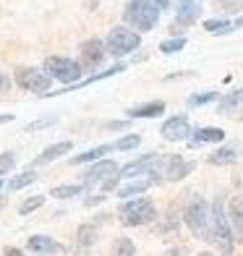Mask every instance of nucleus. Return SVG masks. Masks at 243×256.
<instances>
[{"label": "nucleus", "instance_id": "nucleus-1", "mask_svg": "<svg viewBox=\"0 0 243 256\" xmlns=\"http://www.w3.org/2000/svg\"><path fill=\"white\" fill-rule=\"evenodd\" d=\"M183 220H186L188 230L199 240H210V228H212V206L204 202V196L188 194L186 204H183Z\"/></svg>", "mask_w": 243, "mask_h": 256}, {"label": "nucleus", "instance_id": "nucleus-2", "mask_svg": "<svg viewBox=\"0 0 243 256\" xmlns=\"http://www.w3.org/2000/svg\"><path fill=\"white\" fill-rule=\"evenodd\" d=\"M210 240L222 254H230V251H233V246H236V232H233V225H230V217H228V209H225L222 199H214V204H212Z\"/></svg>", "mask_w": 243, "mask_h": 256}, {"label": "nucleus", "instance_id": "nucleus-3", "mask_svg": "<svg viewBox=\"0 0 243 256\" xmlns=\"http://www.w3.org/2000/svg\"><path fill=\"white\" fill-rule=\"evenodd\" d=\"M160 6L154 3V0H128L123 8V18L126 24L136 26L138 32H152L154 24L160 21Z\"/></svg>", "mask_w": 243, "mask_h": 256}, {"label": "nucleus", "instance_id": "nucleus-4", "mask_svg": "<svg viewBox=\"0 0 243 256\" xmlns=\"http://www.w3.org/2000/svg\"><path fill=\"white\" fill-rule=\"evenodd\" d=\"M168 162H170V154H144L138 157L134 162H128V165H123L118 178H144V176H152L160 180V176H165L168 172Z\"/></svg>", "mask_w": 243, "mask_h": 256}, {"label": "nucleus", "instance_id": "nucleus-5", "mask_svg": "<svg viewBox=\"0 0 243 256\" xmlns=\"http://www.w3.org/2000/svg\"><path fill=\"white\" fill-rule=\"evenodd\" d=\"M118 217L123 225L128 228H138V225H149L157 217V209L152 204V199L146 196H138V199H128L118 206Z\"/></svg>", "mask_w": 243, "mask_h": 256}, {"label": "nucleus", "instance_id": "nucleus-6", "mask_svg": "<svg viewBox=\"0 0 243 256\" xmlns=\"http://www.w3.org/2000/svg\"><path fill=\"white\" fill-rule=\"evenodd\" d=\"M138 44H142L138 32H134L128 26H115V29H110L108 40H105V50L112 58H123V55L138 50Z\"/></svg>", "mask_w": 243, "mask_h": 256}, {"label": "nucleus", "instance_id": "nucleus-7", "mask_svg": "<svg viewBox=\"0 0 243 256\" xmlns=\"http://www.w3.org/2000/svg\"><path fill=\"white\" fill-rule=\"evenodd\" d=\"M81 63L71 60V58H48L44 60V74H48L50 78L55 81H60V84H68V86H74L78 84V78H81Z\"/></svg>", "mask_w": 243, "mask_h": 256}, {"label": "nucleus", "instance_id": "nucleus-8", "mask_svg": "<svg viewBox=\"0 0 243 256\" xmlns=\"http://www.w3.org/2000/svg\"><path fill=\"white\" fill-rule=\"evenodd\" d=\"M16 84L26 92H40V94H50L52 78L40 71V68H18L16 71Z\"/></svg>", "mask_w": 243, "mask_h": 256}, {"label": "nucleus", "instance_id": "nucleus-9", "mask_svg": "<svg viewBox=\"0 0 243 256\" xmlns=\"http://www.w3.org/2000/svg\"><path fill=\"white\" fill-rule=\"evenodd\" d=\"M118 172H120L118 162L100 160V162H94V165L84 172V186H105L108 180H112L115 176H118Z\"/></svg>", "mask_w": 243, "mask_h": 256}, {"label": "nucleus", "instance_id": "nucleus-10", "mask_svg": "<svg viewBox=\"0 0 243 256\" xmlns=\"http://www.w3.org/2000/svg\"><path fill=\"white\" fill-rule=\"evenodd\" d=\"M160 134L165 142H183V138H188V134H191V123H188L186 115H176V118H168L162 123Z\"/></svg>", "mask_w": 243, "mask_h": 256}, {"label": "nucleus", "instance_id": "nucleus-11", "mask_svg": "<svg viewBox=\"0 0 243 256\" xmlns=\"http://www.w3.org/2000/svg\"><path fill=\"white\" fill-rule=\"evenodd\" d=\"M105 44L100 40H86L81 44V68H97L102 63V58H105Z\"/></svg>", "mask_w": 243, "mask_h": 256}, {"label": "nucleus", "instance_id": "nucleus-12", "mask_svg": "<svg viewBox=\"0 0 243 256\" xmlns=\"http://www.w3.org/2000/svg\"><path fill=\"white\" fill-rule=\"evenodd\" d=\"M26 248L34 256H52V254H63V246L50 236H32L26 240Z\"/></svg>", "mask_w": 243, "mask_h": 256}, {"label": "nucleus", "instance_id": "nucleus-13", "mask_svg": "<svg viewBox=\"0 0 243 256\" xmlns=\"http://www.w3.org/2000/svg\"><path fill=\"white\" fill-rule=\"evenodd\" d=\"M228 217H230V225H233L236 232V240H243V194L233 196L228 204Z\"/></svg>", "mask_w": 243, "mask_h": 256}, {"label": "nucleus", "instance_id": "nucleus-14", "mask_svg": "<svg viewBox=\"0 0 243 256\" xmlns=\"http://www.w3.org/2000/svg\"><path fill=\"white\" fill-rule=\"evenodd\" d=\"M199 16V0H178V16L176 26H188Z\"/></svg>", "mask_w": 243, "mask_h": 256}, {"label": "nucleus", "instance_id": "nucleus-15", "mask_svg": "<svg viewBox=\"0 0 243 256\" xmlns=\"http://www.w3.org/2000/svg\"><path fill=\"white\" fill-rule=\"evenodd\" d=\"M154 183H157V178H134L128 186H120V188H118V199L128 202L131 196H142L146 188H152Z\"/></svg>", "mask_w": 243, "mask_h": 256}, {"label": "nucleus", "instance_id": "nucleus-16", "mask_svg": "<svg viewBox=\"0 0 243 256\" xmlns=\"http://www.w3.org/2000/svg\"><path fill=\"white\" fill-rule=\"evenodd\" d=\"M225 142V131L222 128H212V126H204L194 134L191 144L194 146H202V144H222Z\"/></svg>", "mask_w": 243, "mask_h": 256}, {"label": "nucleus", "instance_id": "nucleus-17", "mask_svg": "<svg viewBox=\"0 0 243 256\" xmlns=\"http://www.w3.org/2000/svg\"><path fill=\"white\" fill-rule=\"evenodd\" d=\"M165 112V102L154 100V102H146V104H136V108L126 110L128 118H157V115Z\"/></svg>", "mask_w": 243, "mask_h": 256}, {"label": "nucleus", "instance_id": "nucleus-18", "mask_svg": "<svg viewBox=\"0 0 243 256\" xmlns=\"http://www.w3.org/2000/svg\"><path fill=\"white\" fill-rule=\"evenodd\" d=\"M194 168H196L194 162H183L178 154H170V162H168V172H165V178H168V180H180V178H186Z\"/></svg>", "mask_w": 243, "mask_h": 256}, {"label": "nucleus", "instance_id": "nucleus-19", "mask_svg": "<svg viewBox=\"0 0 243 256\" xmlns=\"http://www.w3.org/2000/svg\"><path fill=\"white\" fill-rule=\"evenodd\" d=\"M68 152H71V142H58V144H52V146L44 149V152L34 160V165H48V162L63 157V154H68Z\"/></svg>", "mask_w": 243, "mask_h": 256}, {"label": "nucleus", "instance_id": "nucleus-20", "mask_svg": "<svg viewBox=\"0 0 243 256\" xmlns=\"http://www.w3.org/2000/svg\"><path fill=\"white\" fill-rule=\"evenodd\" d=\"M243 26V16L236 18V21H220V18H210V21H204V29L210 32V34H230V32H236Z\"/></svg>", "mask_w": 243, "mask_h": 256}, {"label": "nucleus", "instance_id": "nucleus-21", "mask_svg": "<svg viewBox=\"0 0 243 256\" xmlns=\"http://www.w3.org/2000/svg\"><path fill=\"white\" fill-rule=\"evenodd\" d=\"M112 144H100V146H94V149H86L84 154H76V157H71V165H84V162H100L102 160V154H108V152H112Z\"/></svg>", "mask_w": 243, "mask_h": 256}, {"label": "nucleus", "instance_id": "nucleus-22", "mask_svg": "<svg viewBox=\"0 0 243 256\" xmlns=\"http://www.w3.org/2000/svg\"><path fill=\"white\" fill-rule=\"evenodd\" d=\"M220 112H238L243 110V89H236V92H228V94L220 100Z\"/></svg>", "mask_w": 243, "mask_h": 256}, {"label": "nucleus", "instance_id": "nucleus-23", "mask_svg": "<svg viewBox=\"0 0 243 256\" xmlns=\"http://www.w3.org/2000/svg\"><path fill=\"white\" fill-rule=\"evenodd\" d=\"M81 191H84V183H66V186H55L50 196H55V199H74Z\"/></svg>", "mask_w": 243, "mask_h": 256}, {"label": "nucleus", "instance_id": "nucleus-24", "mask_svg": "<svg viewBox=\"0 0 243 256\" xmlns=\"http://www.w3.org/2000/svg\"><path fill=\"white\" fill-rule=\"evenodd\" d=\"M34 180H37V172H34V170H24L21 176H16V178L8 180V191H21L24 186H29V183H34Z\"/></svg>", "mask_w": 243, "mask_h": 256}, {"label": "nucleus", "instance_id": "nucleus-25", "mask_svg": "<svg viewBox=\"0 0 243 256\" xmlns=\"http://www.w3.org/2000/svg\"><path fill=\"white\" fill-rule=\"evenodd\" d=\"M236 160H238L236 149H217V152L210 157V162H212V165H233Z\"/></svg>", "mask_w": 243, "mask_h": 256}, {"label": "nucleus", "instance_id": "nucleus-26", "mask_svg": "<svg viewBox=\"0 0 243 256\" xmlns=\"http://www.w3.org/2000/svg\"><path fill=\"white\" fill-rule=\"evenodd\" d=\"M112 256H136V246L131 238H118L115 240V248H112Z\"/></svg>", "mask_w": 243, "mask_h": 256}, {"label": "nucleus", "instance_id": "nucleus-27", "mask_svg": "<svg viewBox=\"0 0 243 256\" xmlns=\"http://www.w3.org/2000/svg\"><path fill=\"white\" fill-rule=\"evenodd\" d=\"M183 48H186V37H172V40H165V42L160 44V50H162V52H168V55L180 52Z\"/></svg>", "mask_w": 243, "mask_h": 256}, {"label": "nucleus", "instance_id": "nucleus-28", "mask_svg": "<svg viewBox=\"0 0 243 256\" xmlns=\"http://www.w3.org/2000/svg\"><path fill=\"white\" fill-rule=\"evenodd\" d=\"M138 142H142V138H138V134H131V136L118 138V142H115L112 146L118 149V152H128V149H136V146H138Z\"/></svg>", "mask_w": 243, "mask_h": 256}, {"label": "nucleus", "instance_id": "nucleus-29", "mask_svg": "<svg viewBox=\"0 0 243 256\" xmlns=\"http://www.w3.org/2000/svg\"><path fill=\"white\" fill-rule=\"evenodd\" d=\"M16 165V154L14 152H3L0 154V180H3V176H8L10 170H14Z\"/></svg>", "mask_w": 243, "mask_h": 256}, {"label": "nucleus", "instance_id": "nucleus-30", "mask_svg": "<svg viewBox=\"0 0 243 256\" xmlns=\"http://www.w3.org/2000/svg\"><path fill=\"white\" fill-rule=\"evenodd\" d=\"M94 238H97V230L92 225H81L78 228V243H81V246H92Z\"/></svg>", "mask_w": 243, "mask_h": 256}, {"label": "nucleus", "instance_id": "nucleus-31", "mask_svg": "<svg viewBox=\"0 0 243 256\" xmlns=\"http://www.w3.org/2000/svg\"><path fill=\"white\" fill-rule=\"evenodd\" d=\"M42 204H44V196H32V199L21 202V206H18V214H29V212H34V209H40Z\"/></svg>", "mask_w": 243, "mask_h": 256}, {"label": "nucleus", "instance_id": "nucleus-32", "mask_svg": "<svg viewBox=\"0 0 243 256\" xmlns=\"http://www.w3.org/2000/svg\"><path fill=\"white\" fill-rule=\"evenodd\" d=\"M212 100H217V92H204V94H194L188 100V104H191V108H196V104H206V102H212Z\"/></svg>", "mask_w": 243, "mask_h": 256}, {"label": "nucleus", "instance_id": "nucleus-33", "mask_svg": "<svg viewBox=\"0 0 243 256\" xmlns=\"http://www.w3.org/2000/svg\"><path fill=\"white\" fill-rule=\"evenodd\" d=\"M50 123H55V118H44V120H37V123H29L26 131H40V128H48Z\"/></svg>", "mask_w": 243, "mask_h": 256}, {"label": "nucleus", "instance_id": "nucleus-34", "mask_svg": "<svg viewBox=\"0 0 243 256\" xmlns=\"http://www.w3.org/2000/svg\"><path fill=\"white\" fill-rule=\"evenodd\" d=\"M222 6L228 10H243V0H222Z\"/></svg>", "mask_w": 243, "mask_h": 256}, {"label": "nucleus", "instance_id": "nucleus-35", "mask_svg": "<svg viewBox=\"0 0 243 256\" xmlns=\"http://www.w3.org/2000/svg\"><path fill=\"white\" fill-rule=\"evenodd\" d=\"M165 256H186V251L176 246V248H168V251H165Z\"/></svg>", "mask_w": 243, "mask_h": 256}, {"label": "nucleus", "instance_id": "nucleus-36", "mask_svg": "<svg viewBox=\"0 0 243 256\" xmlns=\"http://www.w3.org/2000/svg\"><path fill=\"white\" fill-rule=\"evenodd\" d=\"M3 256H24V251H18V248H6Z\"/></svg>", "mask_w": 243, "mask_h": 256}, {"label": "nucleus", "instance_id": "nucleus-37", "mask_svg": "<svg viewBox=\"0 0 243 256\" xmlns=\"http://www.w3.org/2000/svg\"><path fill=\"white\" fill-rule=\"evenodd\" d=\"M10 120H14V115H0V126H3V123H10Z\"/></svg>", "mask_w": 243, "mask_h": 256}, {"label": "nucleus", "instance_id": "nucleus-38", "mask_svg": "<svg viewBox=\"0 0 243 256\" xmlns=\"http://www.w3.org/2000/svg\"><path fill=\"white\" fill-rule=\"evenodd\" d=\"M154 3H157L160 10H162V8H168V6H170V0H154Z\"/></svg>", "mask_w": 243, "mask_h": 256}, {"label": "nucleus", "instance_id": "nucleus-39", "mask_svg": "<svg viewBox=\"0 0 243 256\" xmlns=\"http://www.w3.org/2000/svg\"><path fill=\"white\" fill-rule=\"evenodd\" d=\"M6 86H8V78H6V76H0V92H3Z\"/></svg>", "mask_w": 243, "mask_h": 256}, {"label": "nucleus", "instance_id": "nucleus-40", "mask_svg": "<svg viewBox=\"0 0 243 256\" xmlns=\"http://www.w3.org/2000/svg\"><path fill=\"white\" fill-rule=\"evenodd\" d=\"M199 256H214V254H210V251H202Z\"/></svg>", "mask_w": 243, "mask_h": 256}, {"label": "nucleus", "instance_id": "nucleus-41", "mask_svg": "<svg viewBox=\"0 0 243 256\" xmlns=\"http://www.w3.org/2000/svg\"><path fill=\"white\" fill-rule=\"evenodd\" d=\"M0 188H3V180H0Z\"/></svg>", "mask_w": 243, "mask_h": 256}]
</instances>
